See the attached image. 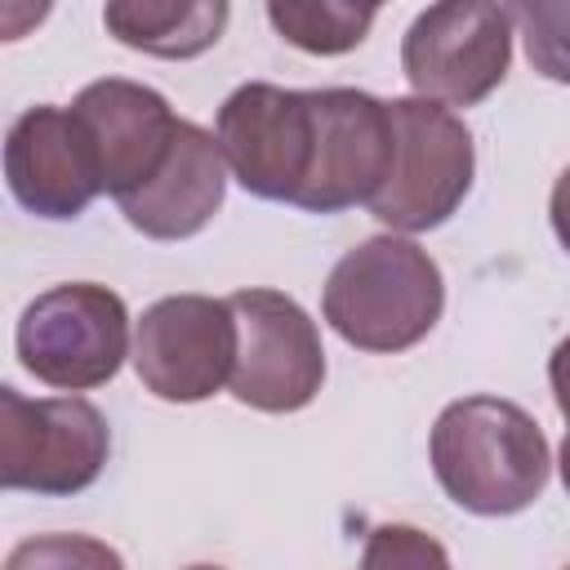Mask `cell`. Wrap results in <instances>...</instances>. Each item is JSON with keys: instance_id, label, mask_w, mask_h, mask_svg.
<instances>
[{"instance_id": "1", "label": "cell", "mask_w": 570, "mask_h": 570, "mask_svg": "<svg viewBox=\"0 0 570 570\" xmlns=\"http://www.w3.org/2000/svg\"><path fill=\"white\" fill-rule=\"evenodd\" d=\"M428 454L441 490L476 517H512L530 508L552 468L543 428L503 396L450 401L432 423Z\"/></svg>"}, {"instance_id": "2", "label": "cell", "mask_w": 570, "mask_h": 570, "mask_svg": "<svg viewBox=\"0 0 570 570\" xmlns=\"http://www.w3.org/2000/svg\"><path fill=\"white\" fill-rule=\"evenodd\" d=\"M330 330L356 352H405L423 343L445 312V281L436 258L410 236H370L347 249L321 294Z\"/></svg>"}, {"instance_id": "3", "label": "cell", "mask_w": 570, "mask_h": 570, "mask_svg": "<svg viewBox=\"0 0 570 570\" xmlns=\"http://www.w3.org/2000/svg\"><path fill=\"white\" fill-rule=\"evenodd\" d=\"M18 361L58 392H89L120 374L129 356L125 298L98 281H71L36 294L18 316Z\"/></svg>"}, {"instance_id": "4", "label": "cell", "mask_w": 570, "mask_h": 570, "mask_svg": "<svg viewBox=\"0 0 570 570\" xmlns=\"http://www.w3.org/2000/svg\"><path fill=\"white\" fill-rule=\"evenodd\" d=\"M387 111L396 129V160L383 191L370 200V214L401 236L432 232L472 191V174H476L472 134L450 107L414 94L392 98Z\"/></svg>"}, {"instance_id": "5", "label": "cell", "mask_w": 570, "mask_h": 570, "mask_svg": "<svg viewBox=\"0 0 570 570\" xmlns=\"http://www.w3.org/2000/svg\"><path fill=\"white\" fill-rule=\"evenodd\" d=\"M111 454L107 419L85 396H22L0 387V485L31 494L89 490Z\"/></svg>"}, {"instance_id": "6", "label": "cell", "mask_w": 570, "mask_h": 570, "mask_svg": "<svg viewBox=\"0 0 570 570\" xmlns=\"http://www.w3.org/2000/svg\"><path fill=\"white\" fill-rule=\"evenodd\" d=\"M214 138H218V151H223L232 178L249 196L294 205L307 187L312 156H316L312 89L249 80L223 98Z\"/></svg>"}, {"instance_id": "7", "label": "cell", "mask_w": 570, "mask_h": 570, "mask_svg": "<svg viewBox=\"0 0 570 570\" xmlns=\"http://www.w3.org/2000/svg\"><path fill=\"white\" fill-rule=\"evenodd\" d=\"M512 67V13L485 0L428 4L405 40L401 71L414 98L441 107H476L490 98Z\"/></svg>"}, {"instance_id": "8", "label": "cell", "mask_w": 570, "mask_h": 570, "mask_svg": "<svg viewBox=\"0 0 570 570\" xmlns=\"http://www.w3.org/2000/svg\"><path fill=\"white\" fill-rule=\"evenodd\" d=\"M236 347L240 330L227 298L169 294L138 316L134 370L151 396L169 405H196L232 383Z\"/></svg>"}, {"instance_id": "9", "label": "cell", "mask_w": 570, "mask_h": 570, "mask_svg": "<svg viewBox=\"0 0 570 570\" xmlns=\"http://www.w3.org/2000/svg\"><path fill=\"white\" fill-rule=\"evenodd\" d=\"M240 347L232 396L263 414H294L325 383V347L316 321L281 289H236L232 298Z\"/></svg>"}, {"instance_id": "10", "label": "cell", "mask_w": 570, "mask_h": 570, "mask_svg": "<svg viewBox=\"0 0 570 570\" xmlns=\"http://www.w3.org/2000/svg\"><path fill=\"white\" fill-rule=\"evenodd\" d=\"M316 102V156L303 196L307 214H343L370 205L396 160V129L383 98L365 89H312Z\"/></svg>"}, {"instance_id": "11", "label": "cell", "mask_w": 570, "mask_h": 570, "mask_svg": "<svg viewBox=\"0 0 570 570\" xmlns=\"http://www.w3.org/2000/svg\"><path fill=\"white\" fill-rule=\"evenodd\" d=\"M71 116L80 120L89 138L102 191L116 200L134 196L138 187L156 178L183 125V116H174L165 94L138 80H125V76L85 85L71 102Z\"/></svg>"}, {"instance_id": "12", "label": "cell", "mask_w": 570, "mask_h": 570, "mask_svg": "<svg viewBox=\"0 0 570 570\" xmlns=\"http://www.w3.org/2000/svg\"><path fill=\"white\" fill-rule=\"evenodd\" d=\"M4 178L13 200L36 218H80L102 191L89 138L71 107H27L4 138Z\"/></svg>"}, {"instance_id": "13", "label": "cell", "mask_w": 570, "mask_h": 570, "mask_svg": "<svg viewBox=\"0 0 570 570\" xmlns=\"http://www.w3.org/2000/svg\"><path fill=\"white\" fill-rule=\"evenodd\" d=\"M223 191H227V160L218 151V138L196 120H183L156 178L116 205L134 232L151 240H187L205 232V223L223 209Z\"/></svg>"}, {"instance_id": "14", "label": "cell", "mask_w": 570, "mask_h": 570, "mask_svg": "<svg viewBox=\"0 0 570 570\" xmlns=\"http://www.w3.org/2000/svg\"><path fill=\"white\" fill-rule=\"evenodd\" d=\"M232 9L223 0H111L102 27L151 58H196L218 45Z\"/></svg>"}, {"instance_id": "15", "label": "cell", "mask_w": 570, "mask_h": 570, "mask_svg": "<svg viewBox=\"0 0 570 570\" xmlns=\"http://www.w3.org/2000/svg\"><path fill=\"white\" fill-rule=\"evenodd\" d=\"M379 9L374 4H343V0H307V4H294V0H272L267 4V22L276 27L281 40H289L294 49L303 53H347L365 40V31L374 27Z\"/></svg>"}, {"instance_id": "16", "label": "cell", "mask_w": 570, "mask_h": 570, "mask_svg": "<svg viewBox=\"0 0 570 570\" xmlns=\"http://www.w3.org/2000/svg\"><path fill=\"white\" fill-rule=\"evenodd\" d=\"M508 13L525 36L530 67L557 85H570V0H525Z\"/></svg>"}, {"instance_id": "17", "label": "cell", "mask_w": 570, "mask_h": 570, "mask_svg": "<svg viewBox=\"0 0 570 570\" xmlns=\"http://www.w3.org/2000/svg\"><path fill=\"white\" fill-rule=\"evenodd\" d=\"M4 570H125V561L94 534H36L9 552Z\"/></svg>"}, {"instance_id": "18", "label": "cell", "mask_w": 570, "mask_h": 570, "mask_svg": "<svg viewBox=\"0 0 570 570\" xmlns=\"http://www.w3.org/2000/svg\"><path fill=\"white\" fill-rule=\"evenodd\" d=\"M361 570H454V566H450V552L441 548V539H432L419 525L387 521L365 534Z\"/></svg>"}, {"instance_id": "19", "label": "cell", "mask_w": 570, "mask_h": 570, "mask_svg": "<svg viewBox=\"0 0 570 570\" xmlns=\"http://www.w3.org/2000/svg\"><path fill=\"white\" fill-rule=\"evenodd\" d=\"M548 383H552V396H557V410L570 419V334L552 347L548 356Z\"/></svg>"}, {"instance_id": "20", "label": "cell", "mask_w": 570, "mask_h": 570, "mask_svg": "<svg viewBox=\"0 0 570 570\" xmlns=\"http://www.w3.org/2000/svg\"><path fill=\"white\" fill-rule=\"evenodd\" d=\"M548 214H552V232H557V240H561L566 254H570V165H566V169L557 174V183H552Z\"/></svg>"}, {"instance_id": "21", "label": "cell", "mask_w": 570, "mask_h": 570, "mask_svg": "<svg viewBox=\"0 0 570 570\" xmlns=\"http://www.w3.org/2000/svg\"><path fill=\"white\" fill-rule=\"evenodd\" d=\"M557 468H561V485H566V494H570V428H566V441H561V459H557Z\"/></svg>"}, {"instance_id": "22", "label": "cell", "mask_w": 570, "mask_h": 570, "mask_svg": "<svg viewBox=\"0 0 570 570\" xmlns=\"http://www.w3.org/2000/svg\"><path fill=\"white\" fill-rule=\"evenodd\" d=\"M187 570H223V566H187Z\"/></svg>"}, {"instance_id": "23", "label": "cell", "mask_w": 570, "mask_h": 570, "mask_svg": "<svg viewBox=\"0 0 570 570\" xmlns=\"http://www.w3.org/2000/svg\"><path fill=\"white\" fill-rule=\"evenodd\" d=\"M566 570H570V566H566Z\"/></svg>"}]
</instances>
